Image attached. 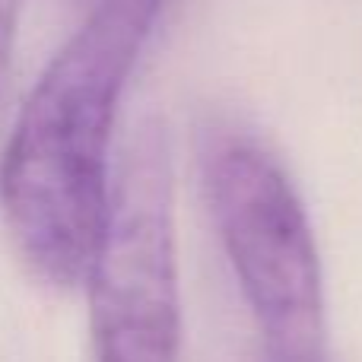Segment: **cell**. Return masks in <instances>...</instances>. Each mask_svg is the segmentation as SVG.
<instances>
[{
  "label": "cell",
  "mask_w": 362,
  "mask_h": 362,
  "mask_svg": "<svg viewBox=\"0 0 362 362\" xmlns=\"http://www.w3.org/2000/svg\"><path fill=\"white\" fill-rule=\"evenodd\" d=\"M206 194L267 362H325V276L302 197L251 140H223L206 159Z\"/></svg>",
  "instance_id": "2"
},
{
  "label": "cell",
  "mask_w": 362,
  "mask_h": 362,
  "mask_svg": "<svg viewBox=\"0 0 362 362\" xmlns=\"http://www.w3.org/2000/svg\"><path fill=\"white\" fill-rule=\"evenodd\" d=\"M25 0H0V102H4L6 83H10L13 67V48L19 35V16H23Z\"/></svg>",
  "instance_id": "4"
},
{
  "label": "cell",
  "mask_w": 362,
  "mask_h": 362,
  "mask_svg": "<svg viewBox=\"0 0 362 362\" xmlns=\"http://www.w3.org/2000/svg\"><path fill=\"white\" fill-rule=\"evenodd\" d=\"M165 0H99L51 57L16 121L0 204L23 264L54 286L89 270L108 210L118 102Z\"/></svg>",
  "instance_id": "1"
},
{
  "label": "cell",
  "mask_w": 362,
  "mask_h": 362,
  "mask_svg": "<svg viewBox=\"0 0 362 362\" xmlns=\"http://www.w3.org/2000/svg\"><path fill=\"white\" fill-rule=\"evenodd\" d=\"M86 274L95 362H178L175 187L156 121L127 144Z\"/></svg>",
  "instance_id": "3"
}]
</instances>
